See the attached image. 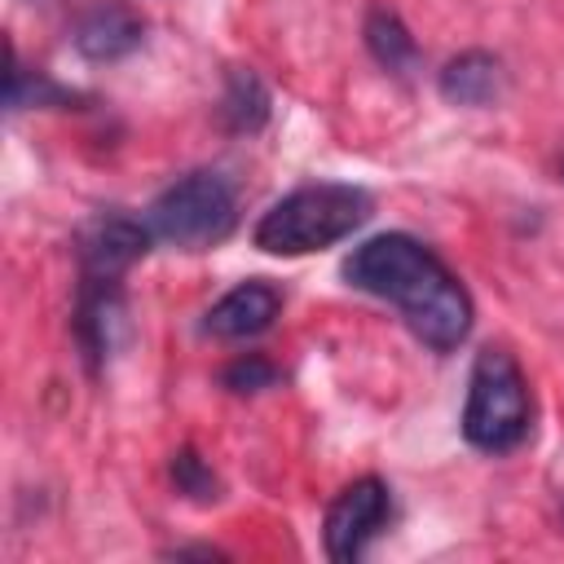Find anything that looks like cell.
Here are the masks:
<instances>
[{"mask_svg":"<svg viewBox=\"0 0 564 564\" xmlns=\"http://www.w3.org/2000/svg\"><path fill=\"white\" fill-rule=\"evenodd\" d=\"M344 282L375 300L397 304L401 322L432 352H454L476 322L467 286L445 269V260L414 234H375L344 260Z\"/></svg>","mask_w":564,"mask_h":564,"instance_id":"1","label":"cell"},{"mask_svg":"<svg viewBox=\"0 0 564 564\" xmlns=\"http://www.w3.org/2000/svg\"><path fill=\"white\" fill-rule=\"evenodd\" d=\"M370 194L348 181H313L278 198L256 220V247L269 256H313L352 238L370 220Z\"/></svg>","mask_w":564,"mask_h":564,"instance_id":"2","label":"cell"},{"mask_svg":"<svg viewBox=\"0 0 564 564\" xmlns=\"http://www.w3.org/2000/svg\"><path fill=\"white\" fill-rule=\"evenodd\" d=\"M463 441L480 454H511L533 436V392L507 348H480L467 375Z\"/></svg>","mask_w":564,"mask_h":564,"instance_id":"3","label":"cell"},{"mask_svg":"<svg viewBox=\"0 0 564 564\" xmlns=\"http://www.w3.org/2000/svg\"><path fill=\"white\" fill-rule=\"evenodd\" d=\"M145 220L159 242L176 251H207L238 229V194L220 172L198 167L163 185Z\"/></svg>","mask_w":564,"mask_h":564,"instance_id":"4","label":"cell"},{"mask_svg":"<svg viewBox=\"0 0 564 564\" xmlns=\"http://www.w3.org/2000/svg\"><path fill=\"white\" fill-rule=\"evenodd\" d=\"M388 520H392V489L379 476H357L326 507V520H322L326 560L357 564L366 546L388 529Z\"/></svg>","mask_w":564,"mask_h":564,"instance_id":"5","label":"cell"},{"mask_svg":"<svg viewBox=\"0 0 564 564\" xmlns=\"http://www.w3.org/2000/svg\"><path fill=\"white\" fill-rule=\"evenodd\" d=\"M154 234L150 220H137L119 207L97 212L79 238H75V260H79V278H101V282H123L128 269L150 251Z\"/></svg>","mask_w":564,"mask_h":564,"instance_id":"6","label":"cell"},{"mask_svg":"<svg viewBox=\"0 0 564 564\" xmlns=\"http://www.w3.org/2000/svg\"><path fill=\"white\" fill-rule=\"evenodd\" d=\"M123 330H128L123 282L79 278V300H75V344H79L84 366H88L93 375L115 357Z\"/></svg>","mask_w":564,"mask_h":564,"instance_id":"7","label":"cell"},{"mask_svg":"<svg viewBox=\"0 0 564 564\" xmlns=\"http://www.w3.org/2000/svg\"><path fill=\"white\" fill-rule=\"evenodd\" d=\"M278 313H282V291L264 278H247L207 308L203 335H212L220 344H247V339L264 335L278 322Z\"/></svg>","mask_w":564,"mask_h":564,"instance_id":"8","label":"cell"},{"mask_svg":"<svg viewBox=\"0 0 564 564\" xmlns=\"http://www.w3.org/2000/svg\"><path fill=\"white\" fill-rule=\"evenodd\" d=\"M70 44L88 62H119L145 44V18L123 0H97L79 13Z\"/></svg>","mask_w":564,"mask_h":564,"instance_id":"9","label":"cell"},{"mask_svg":"<svg viewBox=\"0 0 564 564\" xmlns=\"http://www.w3.org/2000/svg\"><path fill=\"white\" fill-rule=\"evenodd\" d=\"M436 93L449 106H489L502 93V62L485 48H467L436 70Z\"/></svg>","mask_w":564,"mask_h":564,"instance_id":"10","label":"cell"},{"mask_svg":"<svg viewBox=\"0 0 564 564\" xmlns=\"http://www.w3.org/2000/svg\"><path fill=\"white\" fill-rule=\"evenodd\" d=\"M216 110H220L225 132L251 137V132H260V128L269 123L273 97H269L264 79H260L251 66H229V70H225V93H220V106H216Z\"/></svg>","mask_w":564,"mask_h":564,"instance_id":"11","label":"cell"},{"mask_svg":"<svg viewBox=\"0 0 564 564\" xmlns=\"http://www.w3.org/2000/svg\"><path fill=\"white\" fill-rule=\"evenodd\" d=\"M361 35H366L370 57H375L383 70H392V75H410V70H419V40L410 35V26H405L392 9H383V4L370 9Z\"/></svg>","mask_w":564,"mask_h":564,"instance_id":"12","label":"cell"},{"mask_svg":"<svg viewBox=\"0 0 564 564\" xmlns=\"http://www.w3.org/2000/svg\"><path fill=\"white\" fill-rule=\"evenodd\" d=\"M70 101H75L70 88L53 84V79L40 75V70H26V66L18 62V48L4 44V110H9V115L26 110V106H70Z\"/></svg>","mask_w":564,"mask_h":564,"instance_id":"13","label":"cell"},{"mask_svg":"<svg viewBox=\"0 0 564 564\" xmlns=\"http://www.w3.org/2000/svg\"><path fill=\"white\" fill-rule=\"evenodd\" d=\"M167 471H172V485H176L181 498H189V502H198V507H212V502L220 498V476L212 471V463H207L194 445H181V449L172 454Z\"/></svg>","mask_w":564,"mask_h":564,"instance_id":"14","label":"cell"},{"mask_svg":"<svg viewBox=\"0 0 564 564\" xmlns=\"http://www.w3.org/2000/svg\"><path fill=\"white\" fill-rule=\"evenodd\" d=\"M278 379H282V370H278L269 357H260V352H247V357H238V361H229V366L220 370V383H225L229 392H238V397L264 392V388H273Z\"/></svg>","mask_w":564,"mask_h":564,"instance_id":"15","label":"cell"},{"mask_svg":"<svg viewBox=\"0 0 564 564\" xmlns=\"http://www.w3.org/2000/svg\"><path fill=\"white\" fill-rule=\"evenodd\" d=\"M163 555H172V560H225V551H216V546H167Z\"/></svg>","mask_w":564,"mask_h":564,"instance_id":"16","label":"cell"}]
</instances>
